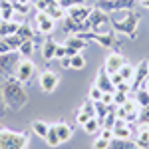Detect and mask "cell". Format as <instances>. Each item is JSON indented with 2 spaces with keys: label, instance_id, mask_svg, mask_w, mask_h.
I'll list each match as a JSON object with an SVG mask.
<instances>
[{
  "label": "cell",
  "instance_id": "obj_1",
  "mask_svg": "<svg viewBox=\"0 0 149 149\" xmlns=\"http://www.w3.org/2000/svg\"><path fill=\"white\" fill-rule=\"evenodd\" d=\"M2 93H4L6 107L10 111H20L24 105L28 103V92H26L24 84L20 80H16L14 76L6 78V81L2 84Z\"/></svg>",
  "mask_w": 149,
  "mask_h": 149
},
{
  "label": "cell",
  "instance_id": "obj_2",
  "mask_svg": "<svg viewBox=\"0 0 149 149\" xmlns=\"http://www.w3.org/2000/svg\"><path fill=\"white\" fill-rule=\"evenodd\" d=\"M141 22V16L133 10H127V14L119 20H109V26H111V32H117V34H125L129 38H135V32H137V26Z\"/></svg>",
  "mask_w": 149,
  "mask_h": 149
},
{
  "label": "cell",
  "instance_id": "obj_3",
  "mask_svg": "<svg viewBox=\"0 0 149 149\" xmlns=\"http://www.w3.org/2000/svg\"><path fill=\"white\" fill-rule=\"evenodd\" d=\"M30 139L24 131H12L8 127H0V149H28Z\"/></svg>",
  "mask_w": 149,
  "mask_h": 149
},
{
  "label": "cell",
  "instance_id": "obj_4",
  "mask_svg": "<svg viewBox=\"0 0 149 149\" xmlns=\"http://www.w3.org/2000/svg\"><path fill=\"white\" fill-rule=\"evenodd\" d=\"M137 0H95V8L103 10L105 14H111L117 10H133Z\"/></svg>",
  "mask_w": 149,
  "mask_h": 149
},
{
  "label": "cell",
  "instance_id": "obj_5",
  "mask_svg": "<svg viewBox=\"0 0 149 149\" xmlns=\"http://www.w3.org/2000/svg\"><path fill=\"white\" fill-rule=\"evenodd\" d=\"M78 36H81L84 40H93L103 48H115V44L119 46V42L115 38V32H92L90 30V32H81Z\"/></svg>",
  "mask_w": 149,
  "mask_h": 149
},
{
  "label": "cell",
  "instance_id": "obj_6",
  "mask_svg": "<svg viewBox=\"0 0 149 149\" xmlns=\"http://www.w3.org/2000/svg\"><path fill=\"white\" fill-rule=\"evenodd\" d=\"M22 56L18 52H8V54H0V74L6 76V78H12L14 72H16V66L20 64Z\"/></svg>",
  "mask_w": 149,
  "mask_h": 149
},
{
  "label": "cell",
  "instance_id": "obj_7",
  "mask_svg": "<svg viewBox=\"0 0 149 149\" xmlns=\"http://www.w3.org/2000/svg\"><path fill=\"white\" fill-rule=\"evenodd\" d=\"M34 74H36V64L30 60V58H22V60H20V64L16 66L14 78H16V80H20L22 84H26V81H30L32 78H34Z\"/></svg>",
  "mask_w": 149,
  "mask_h": 149
},
{
  "label": "cell",
  "instance_id": "obj_8",
  "mask_svg": "<svg viewBox=\"0 0 149 149\" xmlns=\"http://www.w3.org/2000/svg\"><path fill=\"white\" fill-rule=\"evenodd\" d=\"M38 84H40V90L44 93H52L60 84V76L56 72H52V70H44L40 74V78H38Z\"/></svg>",
  "mask_w": 149,
  "mask_h": 149
},
{
  "label": "cell",
  "instance_id": "obj_9",
  "mask_svg": "<svg viewBox=\"0 0 149 149\" xmlns=\"http://www.w3.org/2000/svg\"><path fill=\"white\" fill-rule=\"evenodd\" d=\"M147 78H149V62H147V60H141V62L137 64V68H135V76H133V80H131V88H133V92L141 90V88L145 86Z\"/></svg>",
  "mask_w": 149,
  "mask_h": 149
},
{
  "label": "cell",
  "instance_id": "obj_10",
  "mask_svg": "<svg viewBox=\"0 0 149 149\" xmlns=\"http://www.w3.org/2000/svg\"><path fill=\"white\" fill-rule=\"evenodd\" d=\"M36 30H38V34H52L54 32V28H56V20L52 18V16H48V12H36Z\"/></svg>",
  "mask_w": 149,
  "mask_h": 149
},
{
  "label": "cell",
  "instance_id": "obj_11",
  "mask_svg": "<svg viewBox=\"0 0 149 149\" xmlns=\"http://www.w3.org/2000/svg\"><path fill=\"white\" fill-rule=\"evenodd\" d=\"M109 20H111V18H109V14H105V12L100 10V8H93L92 14H90V18H88L92 32H102V26L109 24Z\"/></svg>",
  "mask_w": 149,
  "mask_h": 149
},
{
  "label": "cell",
  "instance_id": "obj_12",
  "mask_svg": "<svg viewBox=\"0 0 149 149\" xmlns=\"http://www.w3.org/2000/svg\"><path fill=\"white\" fill-rule=\"evenodd\" d=\"M123 64H125V58L121 56V54H117V52H111L109 56L105 58V66H103V70L111 76V74H117Z\"/></svg>",
  "mask_w": 149,
  "mask_h": 149
},
{
  "label": "cell",
  "instance_id": "obj_13",
  "mask_svg": "<svg viewBox=\"0 0 149 149\" xmlns=\"http://www.w3.org/2000/svg\"><path fill=\"white\" fill-rule=\"evenodd\" d=\"M92 10H93V8L86 6V4H78V6H72V8L68 10V18L76 20V22H88V18H90Z\"/></svg>",
  "mask_w": 149,
  "mask_h": 149
},
{
  "label": "cell",
  "instance_id": "obj_14",
  "mask_svg": "<svg viewBox=\"0 0 149 149\" xmlns=\"http://www.w3.org/2000/svg\"><path fill=\"white\" fill-rule=\"evenodd\" d=\"M95 86L102 90L103 93H113L115 92V86H113V81H111V76L105 72V70H100L97 72V78H95Z\"/></svg>",
  "mask_w": 149,
  "mask_h": 149
},
{
  "label": "cell",
  "instance_id": "obj_15",
  "mask_svg": "<svg viewBox=\"0 0 149 149\" xmlns=\"http://www.w3.org/2000/svg\"><path fill=\"white\" fill-rule=\"evenodd\" d=\"M131 131H133V125L127 123L123 119H115L113 125V137L117 139H131Z\"/></svg>",
  "mask_w": 149,
  "mask_h": 149
},
{
  "label": "cell",
  "instance_id": "obj_16",
  "mask_svg": "<svg viewBox=\"0 0 149 149\" xmlns=\"http://www.w3.org/2000/svg\"><path fill=\"white\" fill-rule=\"evenodd\" d=\"M64 46L68 48V50H74L76 54H80L81 50L88 46V40H84V38L78 36V34H70L68 38H66V42H64Z\"/></svg>",
  "mask_w": 149,
  "mask_h": 149
},
{
  "label": "cell",
  "instance_id": "obj_17",
  "mask_svg": "<svg viewBox=\"0 0 149 149\" xmlns=\"http://www.w3.org/2000/svg\"><path fill=\"white\" fill-rule=\"evenodd\" d=\"M133 141L137 143V147H139V149L149 147V125H143V123H139L137 133H135V139H133Z\"/></svg>",
  "mask_w": 149,
  "mask_h": 149
},
{
  "label": "cell",
  "instance_id": "obj_18",
  "mask_svg": "<svg viewBox=\"0 0 149 149\" xmlns=\"http://www.w3.org/2000/svg\"><path fill=\"white\" fill-rule=\"evenodd\" d=\"M18 26H20V22H16V20H0V38L16 34Z\"/></svg>",
  "mask_w": 149,
  "mask_h": 149
},
{
  "label": "cell",
  "instance_id": "obj_19",
  "mask_svg": "<svg viewBox=\"0 0 149 149\" xmlns=\"http://www.w3.org/2000/svg\"><path fill=\"white\" fill-rule=\"evenodd\" d=\"M0 20H14V2L0 0Z\"/></svg>",
  "mask_w": 149,
  "mask_h": 149
},
{
  "label": "cell",
  "instance_id": "obj_20",
  "mask_svg": "<svg viewBox=\"0 0 149 149\" xmlns=\"http://www.w3.org/2000/svg\"><path fill=\"white\" fill-rule=\"evenodd\" d=\"M16 34L20 36L22 40H36V36H40V34H38V30H34L30 24H22V22H20V26H18Z\"/></svg>",
  "mask_w": 149,
  "mask_h": 149
},
{
  "label": "cell",
  "instance_id": "obj_21",
  "mask_svg": "<svg viewBox=\"0 0 149 149\" xmlns=\"http://www.w3.org/2000/svg\"><path fill=\"white\" fill-rule=\"evenodd\" d=\"M81 129H84L88 135H97V133H100V129H102V121H100L97 117H90V119L81 125Z\"/></svg>",
  "mask_w": 149,
  "mask_h": 149
},
{
  "label": "cell",
  "instance_id": "obj_22",
  "mask_svg": "<svg viewBox=\"0 0 149 149\" xmlns=\"http://www.w3.org/2000/svg\"><path fill=\"white\" fill-rule=\"evenodd\" d=\"M109 149H139L137 143L135 141H131V139H117L113 137L109 141Z\"/></svg>",
  "mask_w": 149,
  "mask_h": 149
},
{
  "label": "cell",
  "instance_id": "obj_23",
  "mask_svg": "<svg viewBox=\"0 0 149 149\" xmlns=\"http://www.w3.org/2000/svg\"><path fill=\"white\" fill-rule=\"evenodd\" d=\"M56 129H58V135H60V141H62V143H64V141H70L72 135H74V129H72L68 123H64V121L56 123Z\"/></svg>",
  "mask_w": 149,
  "mask_h": 149
},
{
  "label": "cell",
  "instance_id": "obj_24",
  "mask_svg": "<svg viewBox=\"0 0 149 149\" xmlns=\"http://www.w3.org/2000/svg\"><path fill=\"white\" fill-rule=\"evenodd\" d=\"M56 42L52 38H46V42L42 44V56L44 60H54V54H56Z\"/></svg>",
  "mask_w": 149,
  "mask_h": 149
},
{
  "label": "cell",
  "instance_id": "obj_25",
  "mask_svg": "<svg viewBox=\"0 0 149 149\" xmlns=\"http://www.w3.org/2000/svg\"><path fill=\"white\" fill-rule=\"evenodd\" d=\"M46 12H48V16H52L54 20H62V18H66V16H68V10H64L58 2H52V4H50V8H48Z\"/></svg>",
  "mask_w": 149,
  "mask_h": 149
},
{
  "label": "cell",
  "instance_id": "obj_26",
  "mask_svg": "<svg viewBox=\"0 0 149 149\" xmlns=\"http://www.w3.org/2000/svg\"><path fill=\"white\" fill-rule=\"evenodd\" d=\"M48 129H50V123H46V121H42V119H36V121H32V131H34L38 137H44V139H46Z\"/></svg>",
  "mask_w": 149,
  "mask_h": 149
},
{
  "label": "cell",
  "instance_id": "obj_27",
  "mask_svg": "<svg viewBox=\"0 0 149 149\" xmlns=\"http://www.w3.org/2000/svg\"><path fill=\"white\" fill-rule=\"evenodd\" d=\"M34 48H36V40H24L18 48V54L22 58H30L34 54Z\"/></svg>",
  "mask_w": 149,
  "mask_h": 149
},
{
  "label": "cell",
  "instance_id": "obj_28",
  "mask_svg": "<svg viewBox=\"0 0 149 149\" xmlns=\"http://www.w3.org/2000/svg\"><path fill=\"white\" fill-rule=\"evenodd\" d=\"M133 95H135V103L139 105V109H143V107H147V105H149V92L145 90V88H141V90H137V92H133Z\"/></svg>",
  "mask_w": 149,
  "mask_h": 149
},
{
  "label": "cell",
  "instance_id": "obj_29",
  "mask_svg": "<svg viewBox=\"0 0 149 149\" xmlns=\"http://www.w3.org/2000/svg\"><path fill=\"white\" fill-rule=\"evenodd\" d=\"M46 143L50 145V147H58L62 141H60V135H58V129L56 125H50V129H48V135H46Z\"/></svg>",
  "mask_w": 149,
  "mask_h": 149
},
{
  "label": "cell",
  "instance_id": "obj_30",
  "mask_svg": "<svg viewBox=\"0 0 149 149\" xmlns=\"http://www.w3.org/2000/svg\"><path fill=\"white\" fill-rule=\"evenodd\" d=\"M119 74H121V78H123L125 81H129V84H131L133 76H135V68H133L131 64H127V62H125V64L121 66V70H119Z\"/></svg>",
  "mask_w": 149,
  "mask_h": 149
},
{
  "label": "cell",
  "instance_id": "obj_31",
  "mask_svg": "<svg viewBox=\"0 0 149 149\" xmlns=\"http://www.w3.org/2000/svg\"><path fill=\"white\" fill-rule=\"evenodd\" d=\"M70 68L72 70H84L86 68V58L81 54H76V56L70 58Z\"/></svg>",
  "mask_w": 149,
  "mask_h": 149
},
{
  "label": "cell",
  "instance_id": "obj_32",
  "mask_svg": "<svg viewBox=\"0 0 149 149\" xmlns=\"http://www.w3.org/2000/svg\"><path fill=\"white\" fill-rule=\"evenodd\" d=\"M52 2L54 0H32V6L36 8V12H46Z\"/></svg>",
  "mask_w": 149,
  "mask_h": 149
},
{
  "label": "cell",
  "instance_id": "obj_33",
  "mask_svg": "<svg viewBox=\"0 0 149 149\" xmlns=\"http://www.w3.org/2000/svg\"><path fill=\"white\" fill-rule=\"evenodd\" d=\"M80 109H81V111H84L86 115H90V117H95V105H93L92 100H88V102L84 103Z\"/></svg>",
  "mask_w": 149,
  "mask_h": 149
},
{
  "label": "cell",
  "instance_id": "obj_34",
  "mask_svg": "<svg viewBox=\"0 0 149 149\" xmlns=\"http://www.w3.org/2000/svg\"><path fill=\"white\" fill-rule=\"evenodd\" d=\"M127 100H129V93H123V92H115V93H113V103H115V107L123 105Z\"/></svg>",
  "mask_w": 149,
  "mask_h": 149
},
{
  "label": "cell",
  "instance_id": "obj_35",
  "mask_svg": "<svg viewBox=\"0 0 149 149\" xmlns=\"http://www.w3.org/2000/svg\"><path fill=\"white\" fill-rule=\"evenodd\" d=\"M58 4L64 8V10H70L72 6H78V4H86V0H58Z\"/></svg>",
  "mask_w": 149,
  "mask_h": 149
},
{
  "label": "cell",
  "instance_id": "obj_36",
  "mask_svg": "<svg viewBox=\"0 0 149 149\" xmlns=\"http://www.w3.org/2000/svg\"><path fill=\"white\" fill-rule=\"evenodd\" d=\"M102 95H103V92L93 84L92 88H90V100H92V102H102Z\"/></svg>",
  "mask_w": 149,
  "mask_h": 149
},
{
  "label": "cell",
  "instance_id": "obj_37",
  "mask_svg": "<svg viewBox=\"0 0 149 149\" xmlns=\"http://www.w3.org/2000/svg\"><path fill=\"white\" fill-rule=\"evenodd\" d=\"M115 92H123V93H133V88H131V84L129 81H121V84H117L115 86Z\"/></svg>",
  "mask_w": 149,
  "mask_h": 149
},
{
  "label": "cell",
  "instance_id": "obj_38",
  "mask_svg": "<svg viewBox=\"0 0 149 149\" xmlns=\"http://www.w3.org/2000/svg\"><path fill=\"white\" fill-rule=\"evenodd\" d=\"M92 147H93V149H109V141L97 135V139H95V141L92 143Z\"/></svg>",
  "mask_w": 149,
  "mask_h": 149
},
{
  "label": "cell",
  "instance_id": "obj_39",
  "mask_svg": "<svg viewBox=\"0 0 149 149\" xmlns=\"http://www.w3.org/2000/svg\"><path fill=\"white\" fill-rule=\"evenodd\" d=\"M30 6L32 4H22V2H14V14L22 12V14H28L30 12Z\"/></svg>",
  "mask_w": 149,
  "mask_h": 149
},
{
  "label": "cell",
  "instance_id": "obj_40",
  "mask_svg": "<svg viewBox=\"0 0 149 149\" xmlns=\"http://www.w3.org/2000/svg\"><path fill=\"white\" fill-rule=\"evenodd\" d=\"M97 135L103 137V139H107V141H111V139H113V129H111V127H102Z\"/></svg>",
  "mask_w": 149,
  "mask_h": 149
},
{
  "label": "cell",
  "instance_id": "obj_41",
  "mask_svg": "<svg viewBox=\"0 0 149 149\" xmlns=\"http://www.w3.org/2000/svg\"><path fill=\"white\" fill-rule=\"evenodd\" d=\"M68 56V48L64 46V44H58L56 46V54H54V58L56 60H62V58H66Z\"/></svg>",
  "mask_w": 149,
  "mask_h": 149
},
{
  "label": "cell",
  "instance_id": "obj_42",
  "mask_svg": "<svg viewBox=\"0 0 149 149\" xmlns=\"http://www.w3.org/2000/svg\"><path fill=\"white\" fill-rule=\"evenodd\" d=\"M139 123L149 125V105H147V107H143V109L139 111Z\"/></svg>",
  "mask_w": 149,
  "mask_h": 149
},
{
  "label": "cell",
  "instance_id": "obj_43",
  "mask_svg": "<svg viewBox=\"0 0 149 149\" xmlns=\"http://www.w3.org/2000/svg\"><path fill=\"white\" fill-rule=\"evenodd\" d=\"M88 119H90V115H86L81 109H78V113H76V123H78V125H84Z\"/></svg>",
  "mask_w": 149,
  "mask_h": 149
},
{
  "label": "cell",
  "instance_id": "obj_44",
  "mask_svg": "<svg viewBox=\"0 0 149 149\" xmlns=\"http://www.w3.org/2000/svg\"><path fill=\"white\" fill-rule=\"evenodd\" d=\"M113 93H115V92H113ZM113 93L107 92V93H103V95H102V102L105 103L107 107H109V105H115V103H113Z\"/></svg>",
  "mask_w": 149,
  "mask_h": 149
},
{
  "label": "cell",
  "instance_id": "obj_45",
  "mask_svg": "<svg viewBox=\"0 0 149 149\" xmlns=\"http://www.w3.org/2000/svg\"><path fill=\"white\" fill-rule=\"evenodd\" d=\"M6 102H4V93H2V86H0V117L2 115H6Z\"/></svg>",
  "mask_w": 149,
  "mask_h": 149
},
{
  "label": "cell",
  "instance_id": "obj_46",
  "mask_svg": "<svg viewBox=\"0 0 149 149\" xmlns=\"http://www.w3.org/2000/svg\"><path fill=\"white\" fill-rule=\"evenodd\" d=\"M111 81H113V86H117V84H121V81H125V80H123L121 74L117 72V74H111Z\"/></svg>",
  "mask_w": 149,
  "mask_h": 149
},
{
  "label": "cell",
  "instance_id": "obj_47",
  "mask_svg": "<svg viewBox=\"0 0 149 149\" xmlns=\"http://www.w3.org/2000/svg\"><path fill=\"white\" fill-rule=\"evenodd\" d=\"M60 62H62V64H60V66H62V68H70V56L62 58V60H60Z\"/></svg>",
  "mask_w": 149,
  "mask_h": 149
},
{
  "label": "cell",
  "instance_id": "obj_48",
  "mask_svg": "<svg viewBox=\"0 0 149 149\" xmlns=\"http://www.w3.org/2000/svg\"><path fill=\"white\" fill-rule=\"evenodd\" d=\"M139 2H141V4H143L145 8H149V0H139Z\"/></svg>",
  "mask_w": 149,
  "mask_h": 149
},
{
  "label": "cell",
  "instance_id": "obj_49",
  "mask_svg": "<svg viewBox=\"0 0 149 149\" xmlns=\"http://www.w3.org/2000/svg\"><path fill=\"white\" fill-rule=\"evenodd\" d=\"M143 88H145V90L149 92V78H147V81H145V86H143Z\"/></svg>",
  "mask_w": 149,
  "mask_h": 149
},
{
  "label": "cell",
  "instance_id": "obj_50",
  "mask_svg": "<svg viewBox=\"0 0 149 149\" xmlns=\"http://www.w3.org/2000/svg\"><path fill=\"white\" fill-rule=\"evenodd\" d=\"M10 2H18V0H10Z\"/></svg>",
  "mask_w": 149,
  "mask_h": 149
},
{
  "label": "cell",
  "instance_id": "obj_51",
  "mask_svg": "<svg viewBox=\"0 0 149 149\" xmlns=\"http://www.w3.org/2000/svg\"><path fill=\"white\" fill-rule=\"evenodd\" d=\"M54 2H58V0H54Z\"/></svg>",
  "mask_w": 149,
  "mask_h": 149
},
{
  "label": "cell",
  "instance_id": "obj_52",
  "mask_svg": "<svg viewBox=\"0 0 149 149\" xmlns=\"http://www.w3.org/2000/svg\"><path fill=\"white\" fill-rule=\"evenodd\" d=\"M145 149H149V147H145Z\"/></svg>",
  "mask_w": 149,
  "mask_h": 149
}]
</instances>
